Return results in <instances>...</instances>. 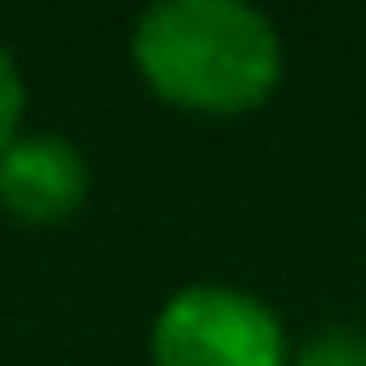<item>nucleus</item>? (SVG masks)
<instances>
[{
  "mask_svg": "<svg viewBox=\"0 0 366 366\" xmlns=\"http://www.w3.org/2000/svg\"><path fill=\"white\" fill-rule=\"evenodd\" d=\"M126 51L166 109L206 120L252 114L286 80L280 23L252 0H154L137 11Z\"/></svg>",
  "mask_w": 366,
  "mask_h": 366,
  "instance_id": "obj_1",
  "label": "nucleus"
},
{
  "mask_svg": "<svg viewBox=\"0 0 366 366\" xmlns=\"http://www.w3.org/2000/svg\"><path fill=\"white\" fill-rule=\"evenodd\" d=\"M280 309L234 280H189L149 320V366H286Z\"/></svg>",
  "mask_w": 366,
  "mask_h": 366,
  "instance_id": "obj_2",
  "label": "nucleus"
},
{
  "mask_svg": "<svg viewBox=\"0 0 366 366\" xmlns=\"http://www.w3.org/2000/svg\"><path fill=\"white\" fill-rule=\"evenodd\" d=\"M92 200V160L69 132L23 126L0 149V212L23 229H57Z\"/></svg>",
  "mask_w": 366,
  "mask_h": 366,
  "instance_id": "obj_3",
  "label": "nucleus"
},
{
  "mask_svg": "<svg viewBox=\"0 0 366 366\" xmlns=\"http://www.w3.org/2000/svg\"><path fill=\"white\" fill-rule=\"evenodd\" d=\"M286 366H366V332L349 326V320L315 326L309 337L292 343V360Z\"/></svg>",
  "mask_w": 366,
  "mask_h": 366,
  "instance_id": "obj_4",
  "label": "nucleus"
},
{
  "mask_svg": "<svg viewBox=\"0 0 366 366\" xmlns=\"http://www.w3.org/2000/svg\"><path fill=\"white\" fill-rule=\"evenodd\" d=\"M23 114H29V80H23L17 51L0 40V149L23 132Z\"/></svg>",
  "mask_w": 366,
  "mask_h": 366,
  "instance_id": "obj_5",
  "label": "nucleus"
}]
</instances>
